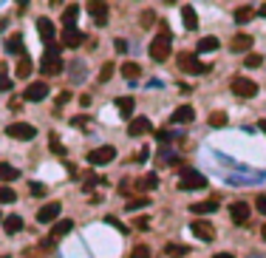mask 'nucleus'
I'll return each instance as SVG.
<instances>
[{
    "mask_svg": "<svg viewBox=\"0 0 266 258\" xmlns=\"http://www.w3.org/2000/svg\"><path fill=\"white\" fill-rule=\"evenodd\" d=\"M255 17V9L252 6H238L235 9V23H249Z\"/></svg>",
    "mask_w": 266,
    "mask_h": 258,
    "instance_id": "30",
    "label": "nucleus"
},
{
    "mask_svg": "<svg viewBox=\"0 0 266 258\" xmlns=\"http://www.w3.org/2000/svg\"><path fill=\"white\" fill-rule=\"evenodd\" d=\"M0 91H12V79L6 74V65H0Z\"/></svg>",
    "mask_w": 266,
    "mask_h": 258,
    "instance_id": "37",
    "label": "nucleus"
},
{
    "mask_svg": "<svg viewBox=\"0 0 266 258\" xmlns=\"http://www.w3.org/2000/svg\"><path fill=\"white\" fill-rule=\"evenodd\" d=\"M116 159V151L111 148V145H102V148H94V151H88V165H108V162H114Z\"/></svg>",
    "mask_w": 266,
    "mask_h": 258,
    "instance_id": "7",
    "label": "nucleus"
},
{
    "mask_svg": "<svg viewBox=\"0 0 266 258\" xmlns=\"http://www.w3.org/2000/svg\"><path fill=\"white\" fill-rule=\"evenodd\" d=\"M34 71V65H31V60L23 54L20 60H17V68H15V74H17V79H29V74Z\"/></svg>",
    "mask_w": 266,
    "mask_h": 258,
    "instance_id": "23",
    "label": "nucleus"
},
{
    "mask_svg": "<svg viewBox=\"0 0 266 258\" xmlns=\"http://www.w3.org/2000/svg\"><path fill=\"white\" fill-rule=\"evenodd\" d=\"M3 227H6L9 236H15V233H20L23 230V219L20 216H6V219H3Z\"/></svg>",
    "mask_w": 266,
    "mask_h": 258,
    "instance_id": "25",
    "label": "nucleus"
},
{
    "mask_svg": "<svg viewBox=\"0 0 266 258\" xmlns=\"http://www.w3.org/2000/svg\"><path fill=\"white\" fill-rule=\"evenodd\" d=\"M105 222H108L111 227H119V230H122V233H128V227H125V224L119 222V219H114V216H108V219H105Z\"/></svg>",
    "mask_w": 266,
    "mask_h": 258,
    "instance_id": "42",
    "label": "nucleus"
},
{
    "mask_svg": "<svg viewBox=\"0 0 266 258\" xmlns=\"http://www.w3.org/2000/svg\"><path fill=\"white\" fill-rule=\"evenodd\" d=\"M190 252V247H184V244H167V255L170 258H184Z\"/></svg>",
    "mask_w": 266,
    "mask_h": 258,
    "instance_id": "31",
    "label": "nucleus"
},
{
    "mask_svg": "<svg viewBox=\"0 0 266 258\" xmlns=\"http://www.w3.org/2000/svg\"><path fill=\"white\" fill-rule=\"evenodd\" d=\"M249 213H252V210H249L246 201H232V204H230V219L235 224H246V222H249Z\"/></svg>",
    "mask_w": 266,
    "mask_h": 258,
    "instance_id": "12",
    "label": "nucleus"
},
{
    "mask_svg": "<svg viewBox=\"0 0 266 258\" xmlns=\"http://www.w3.org/2000/svg\"><path fill=\"white\" fill-rule=\"evenodd\" d=\"M258 15H260V17H266V3H263V6L258 9Z\"/></svg>",
    "mask_w": 266,
    "mask_h": 258,
    "instance_id": "53",
    "label": "nucleus"
},
{
    "mask_svg": "<svg viewBox=\"0 0 266 258\" xmlns=\"http://www.w3.org/2000/svg\"><path fill=\"white\" fill-rule=\"evenodd\" d=\"M195 119V111L190 105H181V108H176V111H173V116H170V122L173 125H187V122H193Z\"/></svg>",
    "mask_w": 266,
    "mask_h": 258,
    "instance_id": "15",
    "label": "nucleus"
},
{
    "mask_svg": "<svg viewBox=\"0 0 266 258\" xmlns=\"http://www.w3.org/2000/svg\"><path fill=\"white\" fill-rule=\"evenodd\" d=\"M133 227H136V230H147V227H150V222H147V219H136Z\"/></svg>",
    "mask_w": 266,
    "mask_h": 258,
    "instance_id": "46",
    "label": "nucleus"
},
{
    "mask_svg": "<svg viewBox=\"0 0 266 258\" xmlns=\"http://www.w3.org/2000/svg\"><path fill=\"white\" fill-rule=\"evenodd\" d=\"M179 68L184 74H207L212 65H204L198 63V57L195 54H190V51H184V54H179Z\"/></svg>",
    "mask_w": 266,
    "mask_h": 258,
    "instance_id": "4",
    "label": "nucleus"
},
{
    "mask_svg": "<svg viewBox=\"0 0 266 258\" xmlns=\"http://www.w3.org/2000/svg\"><path fill=\"white\" fill-rule=\"evenodd\" d=\"M122 77L125 79H139L142 77V65L139 63H125L122 65Z\"/></svg>",
    "mask_w": 266,
    "mask_h": 258,
    "instance_id": "29",
    "label": "nucleus"
},
{
    "mask_svg": "<svg viewBox=\"0 0 266 258\" xmlns=\"http://www.w3.org/2000/svg\"><path fill=\"white\" fill-rule=\"evenodd\" d=\"M156 139H158V142H170L173 134H170V131H156Z\"/></svg>",
    "mask_w": 266,
    "mask_h": 258,
    "instance_id": "43",
    "label": "nucleus"
},
{
    "mask_svg": "<svg viewBox=\"0 0 266 258\" xmlns=\"http://www.w3.org/2000/svg\"><path fill=\"white\" fill-rule=\"evenodd\" d=\"M260 63H263V57H260V54H246V60H244V68H258Z\"/></svg>",
    "mask_w": 266,
    "mask_h": 258,
    "instance_id": "38",
    "label": "nucleus"
},
{
    "mask_svg": "<svg viewBox=\"0 0 266 258\" xmlns=\"http://www.w3.org/2000/svg\"><path fill=\"white\" fill-rule=\"evenodd\" d=\"M68 100H71V94H68V91H63V94H60V97H57V111H60V108H63Z\"/></svg>",
    "mask_w": 266,
    "mask_h": 258,
    "instance_id": "44",
    "label": "nucleus"
},
{
    "mask_svg": "<svg viewBox=\"0 0 266 258\" xmlns=\"http://www.w3.org/2000/svg\"><path fill=\"white\" fill-rule=\"evenodd\" d=\"M85 43V34H82V31H63V46L65 49H79V46Z\"/></svg>",
    "mask_w": 266,
    "mask_h": 258,
    "instance_id": "18",
    "label": "nucleus"
},
{
    "mask_svg": "<svg viewBox=\"0 0 266 258\" xmlns=\"http://www.w3.org/2000/svg\"><path fill=\"white\" fill-rule=\"evenodd\" d=\"M29 190L31 196H45V185H40V182H29Z\"/></svg>",
    "mask_w": 266,
    "mask_h": 258,
    "instance_id": "41",
    "label": "nucleus"
},
{
    "mask_svg": "<svg viewBox=\"0 0 266 258\" xmlns=\"http://www.w3.org/2000/svg\"><path fill=\"white\" fill-rule=\"evenodd\" d=\"M212 258H235L232 252H218V255H212Z\"/></svg>",
    "mask_w": 266,
    "mask_h": 258,
    "instance_id": "52",
    "label": "nucleus"
},
{
    "mask_svg": "<svg viewBox=\"0 0 266 258\" xmlns=\"http://www.w3.org/2000/svg\"><path fill=\"white\" fill-rule=\"evenodd\" d=\"M116 51H122V54H125V51H128V43H125V40H122V37H119V40H116Z\"/></svg>",
    "mask_w": 266,
    "mask_h": 258,
    "instance_id": "48",
    "label": "nucleus"
},
{
    "mask_svg": "<svg viewBox=\"0 0 266 258\" xmlns=\"http://www.w3.org/2000/svg\"><path fill=\"white\" fill-rule=\"evenodd\" d=\"M79 102H82V105L88 108V105H91V94H82V97H79Z\"/></svg>",
    "mask_w": 266,
    "mask_h": 258,
    "instance_id": "50",
    "label": "nucleus"
},
{
    "mask_svg": "<svg viewBox=\"0 0 266 258\" xmlns=\"http://www.w3.org/2000/svg\"><path fill=\"white\" fill-rule=\"evenodd\" d=\"M158 187V176L156 173H147L144 179H136L133 182V190H142V193H147V190H156Z\"/></svg>",
    "mask_w": 266,
    "mask_h": 258,
    "instance_id": "19",
    "label": "nucleus"
},
{
    "mask_svg": "<svg viewBox=\"0 0 266 258\" xmlns=\"http://www.w3.org/2000/svg\"><path fill=\"white\" fill-rule=\"evenodd\" d=\"M71 68H74V79H82V71H79V68H82V63H74Z\"/></svg>",
    "mask_w": 266,
    "mask_h": 258,
    "instance_id": "49",
    "label": "nucleus"
},
{
    "mask_svg": "<svg viewBox=\"0 0 266 258\" xmlns=\"http://www.w3.org/2000/svg\"><path fill=\"white\" fill-rule=\"evenodd\" d=\"M128 134H130V137H144V134H153V122L147 119V116H136V119H130Z\"/></svg>",
    "mask_w": 266,
    "mask_h": 258,
    "instance_id": "10",
    "label": "nucleus"
},
{
    "mask_svg": "<svg viewBox=\"0 0 266 258\" xmlns=\"http://www.w3.org/2000/svg\"><path fill=\"white\" fill-rule=\"evenodd\" d=\"M6 51H9V54H20V57H23V37L20 34L9 37V40H6Z\"/></svg>",
    "mask_w": 266,
    "mask_h": 258,
    "instance_id": "28",
    "label": "nucleus"
},
{
    "mask_svg": "<svg viewBox=\"0 0 266 258\" xmlns=\"http://www.w3.org/2000/svg\"><path fill=\"white\" fill-rule=\"evenodd\" d=\"M15 199H17V193L12 187H0V204H12Z\"/></svg>",
    "mask_w": 266,
    "mask_h": 258,
    "instance_id": "35",
    "label": "nucleus"
},
{
    "mask_svg": "<svg viewBox=\"0 0 266 258\" xmlns=\"http://www.w3.org/2000/svg\"><path fill=\"white\" fill-rule=\"evenodd\" d=\"M260 238H263V241H266V224H263V227H260Z\"/></svg>",
    "mask_w": 266,
    "mask_h": 258,
    "instance_id": "55",
    "label": "nucleus"
},
{
    "mask_svg": "<svg viewBox=\"0 0 266 258\" xmlns=\"http://www.w3.org/2000/svg\"><path fill=\"white\" fill-rule=\"evenodd\" d=\"M218 37H201V40H198V51H216L218 49Z\"/></svg>",
    "mask_w": 266,
    "mask_h": 258,
    "instance_id": "32",
    "label": "nucleus"
},
{
    "mask_svg": "<svg viewBox=\"0 0 266 258\" xmlns=\"http://www.w3.org/2000/svg\"><path fill=\"white\" fill-rule=\"evenodd\" d=\"M130 258H150V247H144V244H139V247H133V252H130Z\"/></svg>",
    "mask_w": 266,
    "mask_h": 258,
    "instance_id": "40",
    "label": "nucleus"
},
{
    "mask_svg": "<svg viewBox=\"0 0 266 258\" xmlns=\"http://www.w3.org/2000/svg\"><path fill=\"white\" fill-rule=\"evenodd\" d=\"M88 15H94L96 26H105V23H108V3H102V0H91V3H88Z\"/></svg>",
    "mask_w": 266,
    "mask_h": 258,
    "instance_id": "13",
    "label": "nucleus"
},
{
    "mask_svg": "<svg viewBox=\"0 0 266 258\" xmlns=\"http://www.w3.org/2000/svg\"><path fill=\"white\" fill-rule=\"evenodd\" d=\"M230 88H232L235 97H241V100H252V97L258 94V85H255L252 79H246V77H232Z\"/></svg>",
    "mask_w": 266,
    "mask_h": 258,
    "instance_id": "5",
    "label": "nucleus"
},
{
    "mask_svg": "<svg viewBox=\"0 0 266 258\" xmlns=\"http://www.w3.org/2000/svg\"><path fill=\"white\" fill-rule=\"evenodd\" d=\"M190 227H193V236L201 238V241H212V238H216V227H212L207 219H195Z\"/></svg>",
    "mask_w": 266,
    "mask_h": 258,
    "instance_id": "9",
    "label": "nucleus"
},
{
    "mask_svg": "<svg viewBox=\"0 0 266 258\" xmlns=\"http://www.w3.org/2000/svg\"><path fill=\"white\" fill-rule=\"evenodd\" d=\"M207 185V176L204 173H198V170H181V176H179V190H201V187Z\"/></svg>",
    "mask_w": 266,
    "mask_h": 258,
    "instance_id": "3",
    "label": "nucleus"
},
{
    "mask_svg": "<svg viewBox=\"0 0 266 258\" xmlns=\"http://www.w3.org/2000/svg\"><path fill=\"white\" fill-rule=\"evenodd\" d=\"M77 17H79V6H74L71 3V6L63 12V31H74L77 29Z\"/></svg>",
    "mask_w": 266,
    "mask_h": 258,
    "instance_id": "16",
    "label": "nucleus"
},
{
    "mask_svg": "<svg viewBox=\"0 0 266 258\" xmlns=\"http://www.w3.org/2000/svg\"><path fill=\"white\" fill-rule=\"evenodd\" d=\"M71 230H74V222H71V219H60V222L51 227V241H60V238L68 236Z\"/></svg>",
    "mask_w": 266,
    "mask_h": 258,
    "instance_id": "17",
    "label": "nucleus"
},
{
    "mask_svg": "<svg viewBox=\"0 0 266 258\" xmlns=\"http://www.w3.org/2000/svg\"><path fill=\"white\" fill-rule=\"evenodd\" d=\"M195 216H207V213H216L218 210V201H198V204H190Z\"/></svg>",
    "mask_w": 266,
    "mask_h": 258,
    "instance_id": "26",
    "label": "nucleus"
},
{
    "mask_svg": "<svg viewBox=\"0 0 266 258\" xmlns=\"http://www.w3.org/2000/svg\"><path fill=\"white\" fill-rule=\"evenodd\" d=\"M45 97H48V85H45L43 79H40V82H31V85L23 91V100L26 102H43Z\"/></svg>",
    "mask_w": 266,
    "mask_h": 258,
    "instance_id": "8",
    "label": "nucleus"
},
{
    "mask_svg": "<svg viewBox=\"0 0 266 258\" xmlns=\"http://www.w3.org/2000/svg\"><path fill=\"white\" fill-rule=\"evenodd\" d=\"M150 57L156 60V63H165L167 57H170V29H167L165 23L158 26V34L153 37V43H150Z\"/></svg>",
    "mask_w": 266,
    "mask_h": 258,
    "instance_id": "1",
    "label": "nucleus"
},
{
    "mask_svg": "<svg viewBox=\"0 0 266 258\" xmlns=\"http://www.w3.org/2000/svg\"><path fill=\"white\" fill-rule=\"evenodd\" d=\"M20 105H23V100H12V102H9V108H12V111H17Z\"/></svg>",
    "mask_w": 266,
    "mask_h": 258,
    "instance_id": "51",
    "label": "nucleus"
},
{
    "mask_svg": "<svg viewBox=\"0 0 266 258\" xmlns=\"http://www.w3.org/2000/svg\"><path fill=\"white\" fill-rule=\"evenodd\" d=\"M255 207H258V213L266 216V196H258V201H255Z\"/></svg>",
    "mask_w": 266,
    "mask_h": 258,
    "instance_id": "45",
    "label": "nucleus"
},
{
    "mask_svg": "<svg viewBox=\"0 0 266 258\" xmlns=\"http://www.w3.org/2000/svg\"><path fill=\"white\" fill-rule=\"evenodd\" d=\"M37 31H40V37H43L45 43H51V40H54V23H51L48 17L37 20Z\"/></svg>",
    "mask_w": 266,
    "mask_h": 258,
    "instance_id": "22",
    "label": "nucleus"
},
{
    "mask_svg": "<svg viewBox=\"0 0 266 258\" xmlns=\"http://www.w3.org/2000/svg\"><path fill=\"white\" fill-rule=\"evenodd\" d=\"M20 179V170L12 167L9 162H0V182H17Z\"/></svg>",
    "mask_w": 266,
    "mask_h": 258,
    "instance_id": "24",
    "label": "nucleus"
},
{
    "mask_svg": "<svg viewBox=\"0 0 266 258\" xmlns=\"http://www.w3.org/2000/svg\"><path fill=\"white\" fill-rule=\"evenodd\" d=\"M139 20H142V26H144V29H150L153 23H156V12H153V9H144Z\"/></svg>",
    "mask_w": 266,
    "mask_h": 258,
    "instance_id": "36",
    "label": "nucleus"
},
{
    "mask_svg": "<svg viewBox=\"0 0 266 258\" xmlns=\"http://www.w3.org/2000/svg\"><path fill=\"white\" fill-rule=\"evenodd\" d=\"M147 156H150V148H142V151H139V159H136V162H147Z\"/></svg>",
    "mask_w": 266,
    "mask_h": 258,
    "instance_id": "47",
    "label": "nucleus"
},
{
    "mask_svg": "<svg viewBox=\"0 0 266 258\" xmlns=\"http://www.w3.org/2000/svg\"><path fill=\"white\" fill-rule=\"evenodd\" d=\"M6 137L20 139V142H29V139L37 137V128L34 125H29V122H12V125L6 128Z\"/></svg>",
    "mask_w": 266,
    "mask_h": 258,
    "instance_id": "6",
    "label": "nucleus"
},
{
    "mask_svg": "<svg viewBox=\"0 0 266 258\" xmlns=\"http://www.w3.org/2000/svg\"><path fill=\"white\" fill-rule=\"evenodd\" d=\"M0 222H3V216H0Z\"/></svg>",
    "mask_w": 266,
    "mask_h": 258,
    "instance_id": "56",
    "label": "nucleus"
},
{
    "mask_svg": "<svg viewBox=\"0 0 266 258\" xmlns=\"http://www.w3.org/2000/svg\"><path fill=\"white\" fill-rule=\"evenodd\" d=\"M258 128L263 131V134H266V119H260V122H258Z\"/></svg>",
    "mask_w": 266,
    "mask_h": 258,
    "instance_id": "54",
    "label": "nucleus"
},
{
    "mask_svg": "<svg viewBox=\"0 0 266 258\" xmlns=\"http://www.w3.org/2000/svg\"><path fill=\"white\" fill-rule=\"evenodd\" d=\"M116 108H119V116L133 119V108H136V102H133V97H119V100H116Z\"/></svg>",
    "mask_w": 266,
    "mask_h": 258,
    "instance_id": "20",
    "label": "nucleus"
},
{
    "mask_svg": "<svg viewBox=\"0 0 266 258\" xmlns=\"http://www.w3.org/2000/svg\"><path fill=\"white\" fill-rule=\"evenodd\" d=\"M114 68H116L114 63H105V65H102V71H99V77H96V79H99V82H108V79H111V74H114Z\"/></svg>",
    "mask_w": 266,
    "mask_h": 258,
    "instance_id": "39",
    "label": "nucleus"
},
{
    "mask_svg": "<svg viewBox=\"0 0 266 258\" xmlns=\"http://www.w3.org/2000/svg\"><path fill=\"white\" fill-rule=\"evenodd\" d=\"M252 43H255V40H252L249 34H235L230 40V49L235 51V54H246V51L252 49Z\"/></svg>",
    "mask_w": 266,
    "mask_h": 258,
    "instance_id": "14",
    "label": "nucleus"
},
{
    "mask_svg": "<svg viewBox=\"0 0 266 258\" xmlns=\"http://www.w3.org/2000/svg\"><path fill=\"white\" fill-rule=\"evenodd\" d=\"M181 17H184V29H187V31L198 29V15H195L193 6H181Z\"/></svg>",
    "mask_w": 266,
    "mask_h": 258,
    "instance_id": "21",
    "label": "nucleus"
},
{
    "mask_svg": "<svg viewBox=\"0 0 266 258\" xmlns=\"http://www.w3.org/2000/svg\"><path fill=\"white\" fill-rule=\"evenodd\" d=\"M48 148H51V153H57V156L65 159V145L57 139V134H51V137H48Z\"/></svg>",
    "mask_w": 266,
    "mask_h": 258,
    "instance_id": "33",
    "label": "nucleus"
},
{
    "mask_svg": "<svg viewBox=\"0 0 266 258\" xmlns=\"http://www.w3.org/2000/svg\"><path fill=\"white\" fill-rule=\"evenodd\" d=\"M147 204H150V199H147V196H130L128 204H125V210H128V213H133V210H142V207H147Z\"/></svg>",
    "mask_w": 266,
    "mask_h": 258,
    "instance_id": "27",
    "label": "nucleus"
},
{
    "mask_svg": "<svg viewBox=\"0 0 266 258\" xmlns=\"http://www.w3.org/2000/svg\"><path fill=\"white\" fill-rule=\"evenodd\" d=\"M227 114H224V111H212V114H209V125H212V128H224V125H227Z\"/></svg>",
    "mask_w": 266,
    "mask_h": 258,
    "instance_id": "34",
    "label": "nucleus"
},
{
    "mask_svg": "<svg viewBox=\"0 0 266 258\" xmlns=\"http://www.w3.org/2000/svg\"><path fill=\"white\" fill-rule=\"evenodd\" d=\"M60 201H51V204H43V207L37 210V222L40 224H48V222H57L60 219Z\"/></svg>",
    "mask_w": 266,
    "mask_h": 258,
    "instance_id": "11",
    "label": "nucleus"
},
{
    "mask_svg": "<svg viewBox=\"0 0 266 258\" xmlns=\"http://www.w3.org/2000/svg\"><path fill=\"white\" fill-rule=\"evenodd\" d=\"M63 71V63H60V46L48 43V49H45L43 54V74L45 77H54V74Z\"/></svg>",
    "mask_w": 266,
    "mask_h": 258,
    "instance_id": "2",
    "label": "nucleus"
}]
</instances>
